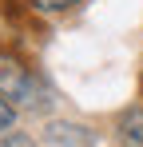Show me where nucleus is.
<instances>
[{
    "instance_id": "1",
    "label": "nucleus",
    "mask_w": 143,
    "mask_h": 147,
    "mask_svg": "<svg viewBox=\"0 0 143 147\" xmlns=\"http://www.w3.org/2000/svg\"><path fill=\"white\" fill-rule=\"evenodd\" d=\"M0 99H8L16 111L52 107V92H48L44 76L28 68L16 52H0Z\"/></svg>"
},
{
    "instance_id": "2",
    "label": "nucleus",
    "mask_w": 143,
    "mask_h": 147,
    "mask_svg": "<svg viewBox=\"0 0 143 147\" xmlns=\"http://www.w3.org/2000/svg\"><path fill=\"white\" fill-rule=\"evenodd\" d=\"M44 143L48 147H95L99 135H95L88 123H72V119H52L44 123Z\"/></svg>"
},
{
    "instance_id": "3",
    "label": "nucleus",
    "mask_w": 143,
    "mask_h": 147,
    "mask_svg": "<svg viewBox=\"0 0 143 147\" xmlns=\"http://www.w3.org/2000/svg\"><path fill=\"white\" fill-rule=\"evenodd\" d=\"M115 143L119 147H143V103L119 111V119H115Z\"/></svg>"
},
{
    "instance_id": "4",
    "label": "nucleus",
    "mask_w": 143,
    "mask_h": 147,
    "mask_svg": "<svg viewBox=\"0 0 143 147\" xmlns=\"http://www.w3.org/2000/svg\"><path fill=\"white\" fill-rule=\"evenodd\" d=\"M76 4H84V0H28V8L40 16H60V12H72Z\"/></svg>"
},
{
    "instance_id": "5",
    "label": "nucleus",
    "mask_w": 143,
    "mask_h": 147,
    "mask_svg": "<svg viewBox=\"0 0 143 147\" xmlns=\"http://www.w3.org/2000/svg\"><path fill=\"white\" fill-rule=\"evenodd\" d=\"M16 115H20V111H16V107H12L8 99H0V139L16 131Z\"/></svg>"
}]
</instances>
